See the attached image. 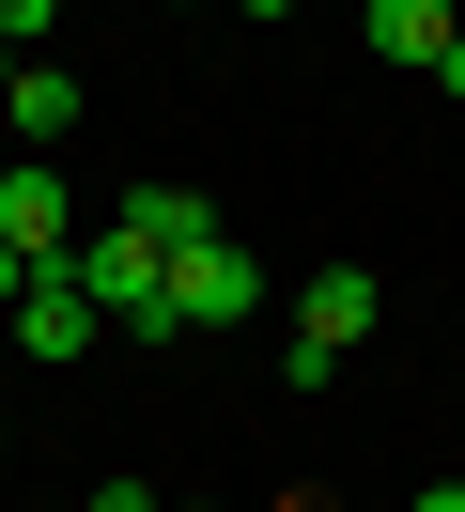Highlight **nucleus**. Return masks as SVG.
I'll return each mask as SVG.
<instances>
[{
    "instance_id": "1",
    "label": "nucleus",
    "mask_w": 465,
    "mask_h": 512,
    "mask_svg": "<svg viewBox=\"0 0 465 512\" xmlns=\"http://www.w3.org/2000/svg\"><path fill=\"white\" fill-rule=\"evenodd\" d=\"M62 264H78V295H93V311L124 326V342H171V249H155V233L124 218V202H109V218H93V233H78Z\"/></svg>"
},
{
    "instance_id": "2",
    "label": "nucleus",
    "mask_w": 465,
    "mask_h": 512,
    "mask_svg": "<svg viewBox=\"0 0 465 512\" xmlns=\"http://www.w3.org/2000/svg\"><path fill=\"white\" fill-rule=\"evenodd\" d=\"M372 326H388V280H372V264H310V295H295V388H326Z\"/></svg>"
},
{
    "instance_id": "3",
    "label": "nucleus",
    "mask_w": 465,
    "mask_h": 512,
    "mask_svg": "<svg viewBox=\"0 0 465 512\" xmlns=\"http://www.w3.org/2000/svg\"><path fill=\"white\" fill-rule=\"evenodd\" d=\"M264 311V264L233 249V233H202V249H171V342H217V326Z\"/></svg>"
},
{
    "instance_id": "4",
    "label": "nucleus",
    "mask_w": 465,
    "mask_h": 512,
    "mask_svg": "<svg viewBox=\"0 0 465 512\" xmlns=\"http://www.w3.org/2000/svg\"><path fill=\"white\" fill-rule=\"evenodd\" d=\"M0 249H31V264H62V249H78V187H62L47 156H16V171H0Z\"/></svg>"
},
{
    "instance_id": "5",
    "label": "nucleus",
    "mask_w": 465,
    "mask_h": 512,
    "mask_svg": "<svg viewBox=\"0 0 465 512\" xmlns=\"http://www.w3.org/2000/svg\"><path fill=\"white\" fill-rule=\"evenodd\" d=\"M0 326H16V357H93V326H109V311L78 295V264H47V280H31Z\"/></svg>"
},
{
    "instance_id": "6",
    "label": "nucleus",
    "mask_w": 465,
    "mask_h": 512,
    "mask_svg": "<svg viewBox=\"0 0 465 512\" xmlns=\"http://www.w3.org/2000/svg\"><path fill=\"white\" fill-rule=\"evenodd\" d=\"M357 32H372V63H450V32H465V16H450V0H357Z\"/></svg>"
},
{
    "instance_id": "7",
    "label": "nucleus",
    "mask_w": 465,
    "mask_h": 512,
    "mask_svg": "<svg viewBox=\"0 0 465 512\" xmlns=\"http://www.w3.org/2000/svg\"><path fill=\"white\" fill-rule=\"evenodd\" d=\"M124 218H140L155 249H202V233H217V202H202V187H124Z\"/></svg>"
},
{
    "instance_id": "8",
    "label": "nucleus",
    "mask_w": 465,
    "mask_h": 512,
    "mask_svg": "<svg viewBox=\"0 0 465 512\" xmlns=\"http://www.w3.org/2000/svg\"><path fill=\"white\" fill-rule=\"evenodd\" d=\"M0 125H16V140H62V125H78V94H62L47 63H16V94H0Z\"/></svg>"
},
{
    "instance_id": "9",
    "label": "nucleus",
    "mask_w": 465,
    "mask_h": 512,
    "mask_svg": "<svg viewBox=\"0 0 465 512\" xmlns=\"http://www.w3.org/2000/svg\"><path fill=\"white\" fill-rule=\"evenodd\" d=\"M31 280H47V264H31V249H0V311H16V295H31Z\"/></svg>"
},
{
    "instance_id": "10",
    "label": "nucleus",
    "mask_w": 465,
    "mask_h": 512,
    "mask_svg": "<svg viewBox=\"0 0 465 512\" xmlns=\"http://www.w3.org/2000/svg\"><path fill=\"white\" fill-rule=\"evenodd\" d=\"M403 512H465V481H419V497H403Z\"/></svg>"
},
{
    "instance_id": "11",
    "label": "nucleus",
    "mask_w": 465,
    "mask_h": 512,
    "mask_svg": "<svg viewBox=\"0 0 465 512\" xmlns=\"http://www.w3.org/2000/svg\"><path fill=\"white\" fill-rule=\"evenodd\" d=\"M434 94H465V32H450V63H434Z\"/></svg>"
},
{
    "instance_id": "12",
    "label": "nucleus",
    "mask_w": 465,
    "mask_h": 512,
    "mask_svg": "<svg viewBox=\"0 0 465 512\" xmlns=\"http://www.w3.org/2000/svg\"><path fill=\"white\" fill-rule=\"evenodd\" d=\"M0 94H16V47H0Z\"/></svg>"
},
{
    "instance_id": "13",
    "label": "nucleus",
    "mask_w": 465,
    "mask_h": 512,
    "mask_svg": "<svg viewBox=\"0 0 465 512\" xmlns=\"http://www.w3.org/2000/svg\"><path fill=\"white\" fill-rule=\"evenodd\" d=\"M233 16H279V0H233Z\"/></svg>"
},
{
    "instance_id": "14",
    "label": "nucleus",
    "mask_w": 465,
    "mask_h": 512,
    "mask_svg": "<svg viewBox=\"0 0 465 512\" xmlns=\"http://www.w3.org/2000/svg\"><path fill=\"white\" fill-rule=\"evenodd\" d=\"M186 16H202V0H186Z\"/></svg>"
},
{
    "instance_id": "15",
    "label": "nucleus",
    "mask_w": 465,
    "mask_h": 512,
    "mask_svg": "<svg viewBox=\"0 0 465 512\" xmlns=\"http://www.w3.org/2000/svg\"><path fill=\"white\" fill-rule=\"evenodd\" d=\"M78 512H93V497H78Z\"/></svg>"
}]
</instances>
